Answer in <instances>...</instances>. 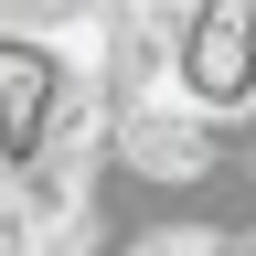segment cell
I'll use <instances>...</instances> for the list:
<instances>
[{
  "label": "cell",
  "mask_w": 256,
  "mask_h": 256,
  "mask_svg": "<svg viewBox=\"0 0 256 256\" xmlns=\"http://www.w3.org/2000/svg\"><path fill=\"white\" fill-rule=\"evenodd\" d=\"M107 182L118 192H139V203H203L214 182H235L246 171V128H214V118H192V107H107Z\"/></svg>",
  "instance_id": "obj_1"
},
{
  "label": "cell",
  "mask_w": 256,
  "mask_h": 256,
  "mask_svg": "<svg viewBox=\"0 0 256 256\" xmlns=\"http://www.w3.org/2000/svg\"><path fill=\"white\" fill-rule=\"evenodd\" d=\"M246 96H256V0H192L171 32V107L246 128Z\"/></svg>",
  "instance_id": "obj_2"
},
{
  "label": "cell",
  "mask_w": 256,
  "mask_h": 256,
  "mask_svg": "<svg viewBox=\"0 0 256 256\" xmlns=\"http://www.w3.org/2000/svg\"><path fill=\"white\" fill-rule=\"evenodd\" d=\"M64 96H75V54H64V43H22V32H0V182L32 171V150L54 139Z\"/></svg>",
  "instance_id": "obj_3"
}]
</instances>
